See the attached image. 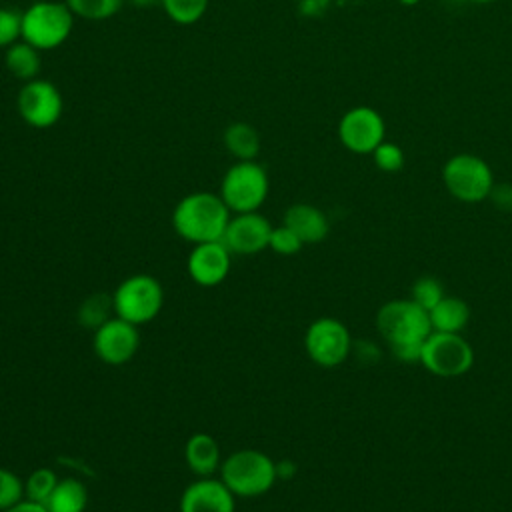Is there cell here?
Masks as SVG:
<instances>
[{
  "mask_svg": "<svg viewBox=\"0 0 512 512\" xmlns=\"http://www.w3.org/2000/svg\"><path fill=\"white\" fill-rule=\"evenodd\" d=\"M232 212L214 192H190L172 210L174 232L192 244L222 240Z\"/></svg>",
  "mask_w": 512,
  "mask_h": 512,
  "instance_id": "1",
  "label": "cell"
},
{
  "mask_svg": "<svg viewBox=\"0 0 512 512\" xmlns=\"http://www.w3.org/2000/svg\"><path fill=\"white\" fill-rule=\"evenodd\" d=\"M218 472L226 488L238 498L262 496L278 480L276 462L256 448H242L228 454Z\"/></svg>",
  "mask_w": 512,
  "mask_h": 512,
  "instance_id": "2",
  "label": "cell"
},
{
  "mask_svg": "<svg viewBox=\"0 0 512 512\" xmlns=\"http://www.w3.org/2000/svg\"><path fill=\"white\" fill-rule=\"evenodd\" d=\"M72 28L74 14L66 2L38 0L22 12V40L40 52L62 46Z\"/></svg>",
  "mask_w": 512,
  "mask_h": 512,
  "instance_id": "3",
  "label": "cell"
},
{
  "mask_svg": "<svg viewBox=\"0 0 512 512\" xmlns=\"http://www.w3.org/2000/svg\"><path fill=\"white\" fill-rule=\"evenodd\" d=\"M270 190L268 174L256 160H238L232 164L220 182V198L232 214L258 212Z\"/></svg>",
  "mask_w": 512,
  "mask_h": 512,
  "instance_id": "4",
  "label": "cell"
},
{
  "mask_svg": "<svg viewBox=\"0 0 512 512\" xmlns=\"http://www.w3.org/2000/svg\"><path fill=\"white\" fill-rule=\"evenodd\" d=\"M114 316L142 326L152 322L164 306L162 284L150 274H132L112 292Z\"/></svg>",
  "mask_w": 512,
  "mask_h": 512,
  "instance_id": "5",
  "label": "cell"
},
{
  "mask_svg": "<svg viewBox=\"0 0 512 512\" xmlns=\"http://www.w3.org/2000/svg\"><path fill=\"white\" fill-rule=\"evenodd\" d=\"M376 328L388 346L422 344L432 332L428 310L412 298L390 300L376 312Z\"/></svg>",
  "mask_w": 512,
  "mask_h": 512,
  "instance_id": "6",
  "label": "cell"
},
{
  "mask_svg": "<svg viewBox=\"0 0 512 512\" xmlns=\"http://www.w3.org/2000/svg\"><path fill=\"white\" fill-rule=\"evenodd\" d=\"M442 182L450 196L460 202L476 204L490 196L494 188L492 168L476 154H454L442 166Z\"/></svg>",
  "mask_w": 512,
  "mask_h": 512,
  "instance_id": "7",
  "label": "cell"
},
{
  "mask_svg": "<svg viewBox=\"0 0 512 512\" xmlns=\"http://www.w3.org/2000/svg\"><path fill=\"white\" fill-rule=\"evenodd\" d=\"M420 364L440 378L464 376L474 364V350L462 334L432 330L422 344Z\"/></svg>",
  "mask_w": 512,
  "mask_h": 512,
  "instance_id": "8",
  "label": "cell"
},
{
  "mask_svg": "<svg viewBox=\"0 0 512 512\" xmlns=\"http://www.w3.org/2000/svg\"><path fill=\"white\" fill-rule=\"evenodd\" d=\"M352 348L350 330L338 318H316L304 332V350L308 358L322 368L340 366L350 356Z\"/></svg>",
  "mask_w": 512,
  "mask_h": 512,
  "instance_id": "9",
  "label": "cell"
},
{
  "mask_svg": "<svg viewBox=\"0 0 512 512\" xmlns=\"http://www.w3.org/2000/svg\"><path fill=\"white\" fill-rule=\"evenodd\" d=\"M16 110L20 118L32 128L54 126L64 110V100L60 90L42 78L24 82L16 98Z\"/></svg>",
  "mask_w": 512,
  "mask_h": 512,
  "instance_id": "10",
  "label": "cell"
},
{
  "mask_svg": "<svg viewBox=\"0 0 512 512\" xmlns=\"http://www.w3.org/2000/svg\"><path fill=\"white\" fill-rule=\"evenodd\" d=\"M386 136V124L378 110L354 106L338 122V138L354 154H372Z\"/></svg>",
  "mask_w": 512,
  "mask_h": 512,
  "instance_id": "11",
  "label": "cell"
},
{
  "mask_svg": "<svg viewBox=\"0 0 512 512\" xmlns=\"http://www.w3.org/2000/svg\"><path fill=\"white\" fill-rule=\"evenodd\" d=\"M140 346V332L128 320L118 316L108 318L100 328L94 330L92 348L94 354L110 366H122L130 362Z\"/></svg>",
  "mask_w": 512,
  "mask_h": 512,
  "instance_id": "12",
  "label": "cell"
},
{
  "mask_svg": "<svg viewBox=\"0 0 512 512\" xmlns=\"http://www.w3.org/2000/svg\"><path fill=\"white\" fill-rule=\"evenodd\" d=\"M232 268V252L222 240L194 244L188 254L186 270L194 284L202 288H214L226 280Z\"/></svg>",
  "mask_w": 512,
  "mask_h": 512,
  "instance_id": "13",
  "label": "cell"
},
{
  "mask_svg": "<svg viewBox=\"0 0 512 512\" xmlns=\"http://www.w3.org/2000/svg\"><path fill=\"white\" fill-rule=\"evenodd\" d=\"M272 224L260 212H242L230 216V222L224 230L222 242L232 254L252 256L268 248Z\"/></svg>",
  "mask_w": 512,
  "mask_h": 512,
  "instance_id": "14",
  "label": "cell"
},
{
  "mask_svg": "<svg viewBox=\"0 0 512 512\" xmlns=\"http://www.w3.org/2000/svg\"><path fill=\"white\" fill-rule=\"evenodd\" d=\"M180 512H236V496L220 478H196L180 496Z\"/></svg>",
  "mask_w": 512,
  "mask_h": 512,
  "instance_id": "15",
  "label": "cell"
},
{
  "mask_svg": "<svg viewBox=\"0 0 512 512\" xmlns=\"http://www.w3.org/2000/svg\"><path fill=\"white\" fill-rule=\"evenodd\" d=\"M282 224H286L290 230H294L296 236L304 244H318L330 232V222H328L326 214L320 208L306 204V202L288 206L284 212Z\"/></svg>",
  "mask_w": 512,
  "mask_h": 512,
  "instance_id": "16",
  "label": "cell"
},
{
  "mask_svg": "<svg viewBox=\"0 0 512 512\" xmlns=\"http://www.w3.org/2000/svg\"><path fill=\"white\" fill-rule=\"evenodd\" d=\"M184 460L194 476H214V472H218L222 464V454L216 438L208 432L192 434L184 444Z\"/></svg>",
  "mask_w": 512,
  "mask_h": 512,
  "instance_id": "17",
  "label": "cell"
},
{
  "mask_svg": "<svg viewBox=\"0 0 512 512\" xmlns=\"http://www.w3.org/2000/svg\"><path fill=\"white\" fill-rule=\"evenodd\" d=\"M432 330L460 334L470 320V308L462 298L444 296L430 312Z\"/></svg>",
  "mask_w": 512,
  "mask_h": 512,
  "instance_id": "18",
  "label": "cell"
},
{
  "mask_svg": "<svg viewBox=\"0 0 512 512\" xmlns=\"http://www.w3.org/2000/svg\"><path fill=\"white\" fill-rule=\"evenodd\" d=\"M88 506V488L82 480L68 476L58 480L46 508L50 512H84Z\"/></svg>",
  "mask_w": 512,
  "mask_h": 512,
  "instance_id": "19",
  "label": "cell"
},
{
  "mask_svg": "<svg viewBox=\"0 0 512 512\" xmlns=\"http://www.w3.org/2000/svg\"><path fill=\"white\" fill-rule=\"evenodd\" d=\"M4 64H6L8 72L12 76H16L18 80H24V82L34 80V78H38L40 66H42L40 50L24 40L14 42L6 48Z\"/></svg>",
  "mask_w": 512,
  "mask_h": 512,
  "instance_id": "20",
  "label": "cell"
},
{
  "mask_svg": "<svg viewBox=\"0 0 512 512\" xmlns=\"http://www.w3.org/2000/svg\"><path fill=\"white\" fill-rule=\"evenodd\" d=\"M224 146L238 160H254L260 152V136L248 122H234L224 130Z\"/></svg>",
  "mask_w": 512,
  "mask_h": 512,
  "instance_id": "21",
  "label": "cell"
},
{
  "mask_svg": "<svg viewBox=\"0 0 512 512\" xmlns=\"http://www.w3.org/2000/svg\"><path fill=\"white\" fill-rule=\"evenodd\" d=\"M114 312L112 306V294H104V292H96L90 294L88 298L82 300V304L78 306L76 312V320L82 328L86 330H96L100 328L108 318H112L110 314Z\"/></svg>",
  "mask_w": 512,
  "mask_h": 512,
  "instance_id": "22",
  "label": "cell"
},
{
  "mask_svg": "<svg viewBox=\"0 0 512 512\" xmlns=\"http://www.w3.org/2000/svg\"><path fill=\"white\" fill-rule=\"evenodd\" d=\"M58 476L52 468H36L30 472V476L24 480V490H26V500L46 504L50 494L54 492L58 484Z\"/></svg>",
  "mask_w": 512,
  "mask_h": 512,
  "instance_id": "23",
  "label": "cell"
},
{
  "mask_svg": "<svg viewBox=\"0 0 512 512\" xmlns=\"http://www.w3.org/2000/svg\"><path fill=\"white\" fill-rule=\"evenodd\" d=\"M74 16L84 20H108L124 4V0H66Z\"/></svg>",
  "mask_w": 512,
  "mask_h": 512,
  "instance_id": "24",
  "label": "cell"
},
{
  "mask_svg": "<svg viewBox=\"0 0 512 512\" xmlns=\"http://www.w3.org/2000/svg\"><path fill=\"white\" fill-rule=\"evenodd\" d=\"M160 6L164 8V12L172 22L190 26L204 16L208 8V0H162Z\"/></svg>",
  "mask_w": 512,
  "mask_h": 512,
  "instance_id": "25",
  "label": "cell"
},
{
  "mask_svg": "<svg viewBox=\"0 0 512 512\" xmlns=\"http://www.w3.org/2000/svg\"><path fill=\"white\" fill-rule=\"evenodd\" d=\"M444 296H446V294H444L442 284H440L436 278H432V276H422V278H418V280L412 284V288H410V298H412L418 306H422L424 310H428V312H430Z\"/></svg>",
  "mask_w": 512,
  "mask_h": 512,
  "instance_id": "26",
  "label": "cell"
},
{
  "mask_svg": "<svg viewBox=\"0 0 512 512\" xmlns=\"http://www.w3.org/2000/svg\"><path fill=\"white\" fill-rule=\"evenodd\" d=\"M24 498H26L24 480L16 472L0 466V512L16 506Z\"/></svg>",
  "mask_w": 512,
  "mask_h": 512,
  "instance_id": "27",
  "label": "cell"
},
{
  "mask_svg": "<svg viewBox=\"0 0 512 512\" xmlns=\"http://www.w3.org/2000/svg\"><path fill=\"white\" fill-rule=\"evenodd\" d=\"M304 242L296 236L294 230H290L286 224L272 228L268 248L280 256H294L302 250Z\"/></svg>",
  "mask_w": 512,
  "mask_h": 512,
  "instance_id": "28",
  "label": "cell"
},
{
  "mask_svg": "<svg viewBox=\"0 0 512 512\" xmlns=\"http://www.w3.org/2000/svg\"><path fill=\"white\" fill-rule=\"evenodd\" d=\"M18 38H22V12L0 6V48H8Z\"/></svg>",
  "mask_w": 512,
  "mask_h": 512,
  "instance_id": "29",
  "label": "cell"
},
{
  "mask_svg": "<svg viewBox=\"0 0 512 512\" xmlns=\"http://www.w3.org/2000/svg\"><path fill=\"white\" fill-rule=\"evenodd\" d=\"M374 164L382 172H398L404 166V152L394 142H382L374 152Z\"/></svg>",
  "mask_w": 512,
  "mask_h": 512,
  "instance_id": "30",
  "label": "cell"
},
{
  "mask_svg": "<svg viewBox=\"0 0 512 512\" xmlns=\"http://www.w3.org/2000/svg\"><path fill=\"white\" fill-rule=\"evenodd\" d=\"M492 204L498 208V210H504V212H512V184L508 182H502V184H494L490 196Z\"/></svg>",
  "mask_w": 512,
  "mask_h": 512,
  "instance_id": "31",
  "label": "cell"
},
{
  "mask_svg": "<svg viewBox=\"0 0 512 512\" xmlns=\"http://www.w3.org/2000/svg\"><path fill=\"white\" fill-rule=\"evenodd\" d=\"M328 2L330 0H300L298 10L308 18H316V16L324 14V10L328 8Z\"/></svg>",
  "mask_w": 512,
  "mask_h": 512,
  "instance_id": "32",
  "label": "cell"
},
{
  "mask_svg": "<svg viewBox=\"0 0 512 512\" xmlns=\"http://www.w3.org/2000/svg\"><path fill=\"white\" fill-rule=\"evenodd\" d=\"M4 512H50V510L46 508V504H38V502H32V500L24 498L22 502H18L16 506H12Z\"/></svg>",
  "mask_w": 512,
  "mask_h": 512,
  "instance_id": "33",
  "label": "cell"
},
{
  "mask_svg": "<svg viewBox=\"0 0 512 512\" xmlns=\"http://www.w3.org/2000/svg\"><path fill=\"white\" fill-rule=\"evenodd\" d=\"M296 464L292 462V460H280V462H276V476L280 478V480H290V478H294L296 476Z\"/></svg>",
  "mask_w": 512,
  "mask_h": 512,
  "instance_id": "34",
  "label": "cell"
},
{
  "mask_svg": "<svg viewBox=\"0 0 512 512\" xmlns=\"http://www.w3.org/2000/svg\"><path fill=\"white\" fill-rule=\"evenodd\" d=\"M134 6H142V8H148V6H156V4H162V0H130Z\"/></svg>",
  "mask_w": 512,
  "mask_h": 512,
  "instance_id": "35",
  "label": "cell"
},
{
  "mask_svg": "<svg viewBox=\"0 0 512 512\" xmlns=\"http://www.w3.org/2000/svg\"><path fill=\"white\" fill-rule=\"evenodd\" d=\"M396 2H400L402 6H414V4H418L420 0H396Z\"/></svg>",
  "mask_w": 512,
  "mask_h": 512,
  "instance_id": "36",
  "label": "cell"
},
{
  "mask_svg": "<svg viewBox=\"0 0 512 512\" xmlns=\"http://www.w3.org/2000/svg\"><path fill=\"white\" fill-rule=\"evenodd\" d=\"M470 2H476V4H488V2H494V0H470Z\"/></svg>",
  "mask_w": 512,
  "mask_h": 512,
  "instance_id": "37",
  "label": "cell"
}]
</instances>
